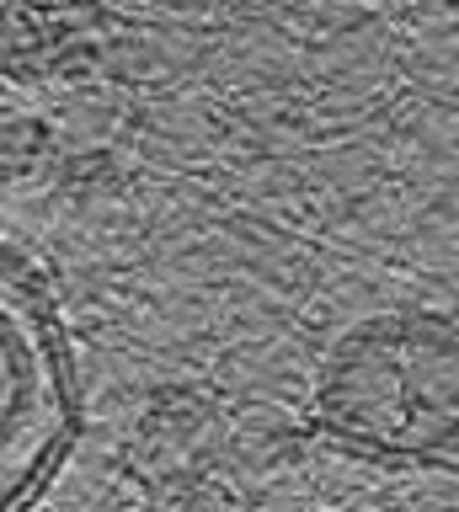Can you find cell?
<instances>
[{
  "instance_id": "cell-1",
  "label": "cell",
  "mask_w": 459,
  "mask_h": 512,
  "mask_svg": "<svg viewBox=\"0 0 459 512\" xmlns=\"http://www.w3.org/2000/svg\"><path fill=\"white\" fill-rule=\"evenodd\" d=\"M331 443L374 459H438L459 448V331L433 315H385L347 331L315 384Z\"/></svg>"
},
{
  "instance_id": "cell-2",
  "label": "cell",
  "mask_w": 459,
  "mask_h": 512,
  "mask_svg": "<svg viewBox=\"0 0 459 512\" xmlns=\"http://www.w3.org/2000/svg\"><path fill=\"white\" fill-rule=\"evenodd\" d=\"M81 427V384L49 283L0 246V512L54 486Z\"/></svg>"
}]
</instances>
